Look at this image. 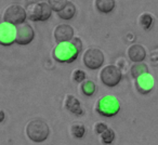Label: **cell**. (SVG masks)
I'll use <instances>...</instances> for the list:
<instances>
[{
    "label": "cell",
    "mask_w": 158,
    "mask_h": 145,
    "mask_svg": "<svg viewBox=\"0 0 158 145\" xmlns=\"http://www.w3.org/2000/svg\"><path fill=\"white\" fill-rule=\"evenodd\" d=\"M82 49V42L79 38L75 37L70 41L61 42L53 49L52 55L55 61L61 63H72L77 59Z\"/></svg>",
    "instance_id": "cell-1"
},
{
    "label": "cell",
    "mask_w": 158,
    "mask_h": 145,
    "mask_svg": "<svg viewBox=\"0 0 158 145\" xmlns=\"http://www.w3.org/2000/svg\"><path fill=\"white\" fill-rule=\"evenodd\" d=\"M26 134L34 142H44L49 135V126L41 119H34L27 123Z\"/></svg>",
    "instance_id": "cell-2"
},
{
    "label": "cell",
    "mask_w": 158,
    "mask_h": 145,
    "mask_svg": "<svg viewBox=\"0 0 158 145\" xmlns=\"http://www.w3.org/2000/svg\"><path fill=\"white\" fill-rule=\"evenodd\" d=\"M26 16L31 21H47L52 14V9L47 2H35L31 3L26 8Z\"/></svg>",
    "instance_id": "cell-3"
},
{
    "label": "cell",
    "mask_w": 158,
    "mask_h": 145,
    "mask_svg": "<svg viewBox=\"0 0 158 145\" xmlns=\"http://www.w3.org/2000/svg\"><path fill=\"white\" fill-rule=\"evenodd\" d=\"M120 110V104L118 100L112 95H106L98 101L97 112L104 117H113Z\"/></svg>",
    "instance_id": "cell-4"
},
{
    "label": "cell",
    "mask_w": 158,
    "mask_h": 145,
    "mask_svg": "<svg viewBox=\"0 0 158 145\" xmlns=\"http://www.w3.org/2000/svg\"><path fill=\"white\" fill-rule=\"evenodd\" d=\"M3 22L11 25H20L26 20V11L20 5H10L3 12Z\"/></svg>",
    "instance_id": "cell-5"
},
{
    "label": "cell",
    "mask_w": 158,
    "mask_h": 145,
    "mask_svg": "<svg viewBox=\"0 0 158 145\" xmlns=\"http://www.w3.org/2000/svg\"><path fill=\"white\" fill-rule=\"evenodd\" d=\"M101 80L105 86L107 87H115L119 84L121 80L123 74L118 66L116 65H107L101 70L100 74Z\"/></svg>",
    "instance_id": "cell-6"
},
{
    "label": "cell",
    "mask_w": 158,
    "mask_h": 145,
    "mask_svg": "<svg viewBox=\"0 0 158 145\" xmlns=\"http://www.w3.org/2000/svg\"><path fill=\"white\" fill-rule=\"evenodd\" d=\"M84 63L90 69H98L104 63V54L100 49L90 48L84 54Z\"/></svg>",
    "instance_id": "cell-7"
},
{
    "label": "cell",
    "mask_w": 158,
    "mask_h": 145,
    "mask_svg": "<svg viewBox=\"0 0 158 145\" xmlns=\"http://www.w3.org/2000/svg\"><path fill=\"white\" fill-rule=\"evenodd\" d=\"M35 37V31L33 27L27 23H22V24L16 26V35H15V42L19 44H28L29 42L33 41Z\"/></svg>",
    "instance_id": "cell-8"
},
{
    "label": "cell",
    "mask_w": 158,
    "mask_h": 145,
    "mask_svg": "<svg viewBox=\"0 0 158 145\" xmlns=\"http://www.w3.org/2000/svg\"><path fill=\"white\" fill-rule=\"evenodd\" d=\"M16 27L8 23H0V44L10 46L15 42Z\"/></svg>",
    "instance_id": "cell-9"
},
{
    "label": "cell",
    "mask_w": 158,
    "mask_h": 145,
    "mask_svg": "<svg viewBox=\"0 0 158 145\" xmlns=\"http://www.w3.org/2000/svg\"><path fill=\"white\" fill-rule=\"evenodd\" d=\"M154 78L151 74H143V75L139 76L138 78H135V86L136 89L140 93L142 94H146V93L151 92L154 88Z\"/></svg>",
    "instance_id": "cell-10"
},
{
    "label": "cell",
    "mask_w": 158,
    "mask_h": 145,
    "mask_svg": "<svg viewBox=\"0 0 158 145\" xmlns=\"http://www.w3.org/2000/svg\"><path fill=\"white\" fill-rule=\"evenodd\" d=\"M54 38L59 44L70 41L74 38V28L67 24L59 25L54 29Z\"/></svg>",
    "instance_id": "cell-11"
},
{
    "label": "cell",
    "mask_w": 158,
    "mask_h": 145,
    "mask_svg": "<svg viewBox=\"0 0 158 145\" xmlns=\"http://www.w3.org/2000/svg\"><path fill=\"white\" fill-rule=\"evenodd\" d=\"M128 56L134 63H140L146 56V51L144 47H142L141 44H132L128 49Z\"/></svg>",
    "instance_id": "cell-12"
},
{
    "label": "cell",
    "mask_w": 158,
    "mask_h": 145,
    "mask_svg": "<svg viewBox=\"0 0 158 145\" xmlns=\"http://www.w3.org/2000/svg\"><path fill=\"white\" fill-rule=\"evenodd\" d=\"M65 107L67 110L75 115H82L84 110H82L81 104L79 102V100L76 97L72 94H67L65 97Z\"/></svg>",
    "instance_id": "cell-13"
},
{
    "label": "cell",
    "mask_w": 158,
    "mask_h": 145,
    "mask_svg": "<svg viewBox=\"0 0 158 145\" xmlns=\"http://www.w3.org/2000/svg\"><path fill=\"white\" fill-rule=\"evenodd\" d=\"M75 13H76L75 5L73 2H70V1H67V3L64 6L63 9L57 12V15L61 19H63V20H70V19L74 18Z\"/></svg>",
    "instance_id": "cell-14"
},
{
    "label": "cell",
    "mask_w": 158,
    "mask_h": 145,
    "mask_svg": "<svg viewBox=\"0 0 158 145\" xmlns=\"http://www.w3.org/2000/svg\"><path fill=\"white\" fill-rule=\"evenodd\" d=\"M116 6L115 0H95V7L102 13H110Z\"/></svg>",
    "instance_id": "cell-15"
},
{
    "label": "cell",
    "mask_w": 158,
    "mask_h": 145,
    "mask_svg": "<svg viewBox=\"0 0 158 145\" xmlns=\"http://www.w3.org/2000/svg\"><path fill=\"white\" fill-rule=\"evenodd\" d=\"M148 72V67H147L146 64L142 63H135L131 67V75L133 78H138L139 76L143 75V74H147Z\"/></svg>",
    "instance_id": "cell-16"
},
{
    "label": "cell",
    "mask_w": 158,
    "mask_h": 145,
    "mask_svg": "<svg viewBox=\"0 0 158 145\" xmlns=\"http://www.w3.org/2000/svg\"><path fill=\"white\" fill-rule=\"evenodd\" d=\"M81 91L85 95L91 97L95 92V84L91 80H85L81 84Z\"/></svg>",
    "instance_id": "cell-17"
},
{
    "label": "cell",
    "mask_w": 158,
    "mask_h": 145,
    "mask_svg": "<svg viewBox=\"0 0 158 145\" xmlns=\"http://www.w3.org/2000/svg\"><path fill=\"white\" fill-rule=\"evenodd\" d=\"M101 139L104 144H112L115 140V132L113 131L110 128H107V129L101 134Z\"/></svg>",
    "instance_id": "cell-18"
},
{
    "label": "cell",
    "mask_w": 158,
    "mask_h": 145,
    "mask_svg": "<svg viewBox=\"0 0 158 145\" xmlns=\"http://www.w3.org/2000/svg\"><path fill=\"white\" fill-rule=\"evenodd\" d=\"M86 133V128L84 125H80V123H75L72 127V134L76 139H81L82 136Z\"/></svg>",
    "instance_id": "cell-19"
},
{
    "label": "cell",
    "mask_w": 158,
    "mask_h": 145,
    "mask_svg": "<svg viewBox=\"0 0 158 145\" xmlns=\"http://www.w3.org/2000/svg\"><path fill=\"white\" fill-rule=\"evenodd\" d=\"M141 25L144 29H149L153 25V15L149 13H143L141 15Z\"/></svg>",
    "instance_id": "cell-20"
},
{
    "label": "cell",
    "mask_w": 158,
    "mask_h": 145,
    "mask_svg": "<svg viewBox=\"0 0 158 145\" xmlns=\"http://www.w3.org/2000/svg\"><path fill=\"white\" fill-rule=\"evenodd\" d=\"M68 0H49V6L51 7V9H52V11L54 10V11L59 12L60 10H62L64 8V6L67 3Z\"/></svg>",
    "instance_id": "cell-21"
},
{
    "label": "cell",
    "mask_w": 158,
    "mask_h": 145,
    "mask_svg": "<svg viewBox=\"0 0 158 145\" xmlns=\"http://www.w3.org/2000/svg\"><path fill=\"white\" fill-rule=\"evenodd\" d=\"M73 77H74L75 81L77 82H81V81H85L86 79V72L81 69H76L73 74Z\"/></svg>",
    "instance_id": "cell-22"
},
{
    "label": "cell",
    "mask_w": 158,
    "mask_h": 145,
    "mask_svg": "<svg viewBox=\"0 0 158 145\" xmlns=\"http://www.w3.org/2000/svg\"><path fill=\"white\" fill-rule=\"evenodd\" d=\"M107 126L105 125V123L103 122H98L97 125L94 126V131L97 132L98 134H102L104 131H105L106 129H107Z\"/></svg>",
    "instance_id": "cell-23"
},
{
    "label": "cell",
    "mask_w": 158,
    "mask_h": 145,
    "mask_svg": "<svg viewBox=\"0 0 158 145\" xmlns=\"http://www.w3.org/2000/svg\"><path fill=\"white\" fill-rule=\"evenodd\" d=\"M3 119H5V112L0 110V122L3 121Z\"/></svg>",
    "instance_id": "cell-24"
}]
</instances>
